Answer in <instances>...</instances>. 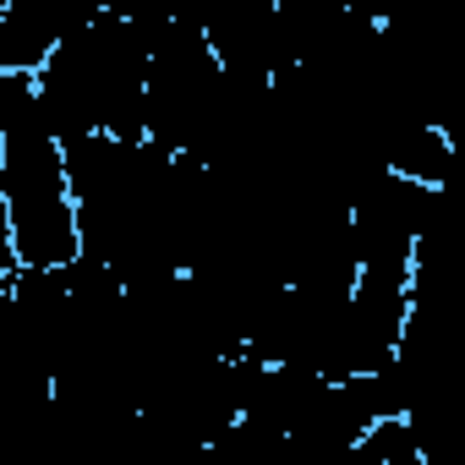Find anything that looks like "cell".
I'll return each instance as SVG.
<instances>
[{
    "label": "cell",
    "mask_w": 465,
    "mask_h": 465,
    "mask_svg": "<svg viewBox=\"0 0 465 465\" xmlns=\"http://www.w3.org/2000/svg\"><path fill=\"white\" fill-rule=\"evenodd\" d=\"M23 274L17 247H12V213H6V192H0V291H12V280Z\"/></svg>",
    "instance_id": "cell-2"
},
{
    "label": "cell",
    "mask_w": 465,
    "mask_h": 465,
    "mask_svg": "<svg viewBox=\"0 0 465 465\" xmlns=\"http://www.w3.org/2000/svg\"><path fill=\"white\" fill-rule=\"evenodd\" d=\"M0 192L12 213V247L23 269H66L77 242V203L66 186V153L61 137L45 126L39 104L0 137Z\"/></svg>",
    "instance_id": "cell-1"
}]
</instances>
